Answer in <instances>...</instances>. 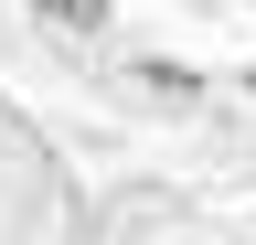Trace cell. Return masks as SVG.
I'll return each mask as SVG.
<instances>
[{"mask_svg": "<svg viewBox=\"0 0 256 245\" xmlns=\"http://www.w3.org/2000/svg\"><path fill=\"white\" fill-rule=\"evenodd\" d=\"M128 85H139L150 107H171V117H182V107H203V75L171 64V53H139V64H128Z\"/></svg>", "mask_w": 256, "mask_h": 245, "instance_id": "6da1fadb", "label": "cell"}, {"mask_svg": "<svg viewBox=\"0 0 256 245\" xmlns=\"http://www.w3.org/2000/svg\"><path fill=\"white\" fill-rule=\"evenodd\" d=\"M118 0H32V21H54V32H107Z\"/></svg>", "mask_w": 256, "mask_h": 245, "instance_id": "7a4b0ae2", "label": "cell"}]
</instances>
